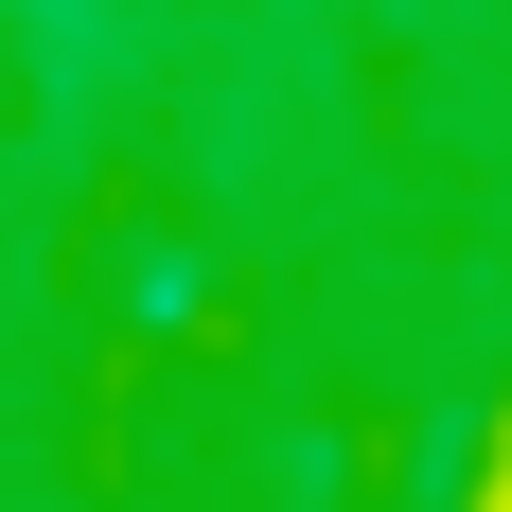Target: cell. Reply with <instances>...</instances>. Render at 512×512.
<instances>
[{
  "label": "cell",
  "instance_id": "cell-1",
  "mask_svg": "<svg viewBox=\"0 0 512 512\" xmlns=\"http://www.w3.org/2000/svg\"><path fill=\"white\" fill-rule=\"evenodd\" d=\"M495 512H512V495H495Z\"/></svg>",
  "mask_w": 512,
  "mask_h": 512
}]
</instances>
